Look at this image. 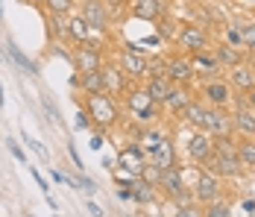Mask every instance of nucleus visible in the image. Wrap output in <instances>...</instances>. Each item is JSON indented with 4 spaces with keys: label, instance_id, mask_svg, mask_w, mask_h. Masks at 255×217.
I'll return each instance as SVG.
<instances>
[{
    "label": "nucleus",
    "instance_id": "obj_1",
    "mask_svg": "<svg viewBox=\"0 0 255 217\" xmlns=\"http://www.w3.org/2000/svg\"><path fill=\"white\" fill-rule=\"evenodd\" d=\"M205 165L217 176H238L241 168H244L241 156H238V147L232 144V138H214V153H211V159Z\"/></svg>",
    "mask_w": 255,
    "mask_h": 217
},
{
    "label": "nucleus",
    "instance_id": "obj_2",
    "mask_svg": "<svg viewBox=\"0 0 255 217\" xmlns=\"http://www.w3.org/2000/svg\"><path fill=\"white\" fill-rule=\"evenodd\" d=\"M88 115H91V121L97 123L100 129H109V126H115L118 121V106H115V100L100 91V94H88Z\"/></svg>",
    "mask_w": 255,
    "mask_h": 217
},
{
    "label": "nucleus",
    "instance_id": "obj_3",
    "mask_svg": "<svg viewBox=\"0 0 255 217\" xmlns=\"http://www.w3.org/2000/svg\"><path fill=\"white\" fill-rule=\"evenodd\" d=\"M158 188L167 194L170 200H176L179 206H185L188 200H191V194H188V188H185V173L173 165V168L161 170V182H158Z\"/></svg>",
    "mask_w": 255,
    "mask_h": 217
},
{
    "label": "nucleus",
    "instance_id": "obj_4",
    "mask_svg": "<svg viewBox=\"0 0 255 217\" xmlns=\"http://www.w3.org/2000/svg\"><path fill=\"white\" fill-rule=\"evenodd\" d=\"M127 106L132 115H138L141 121H153L155 118V100L150 97V91H129L127 94Z\"/></svg>",
    "mask_w": 255,
    "mask_h": 217
},
{
    "label": "nucleus",
    "instance_id": "obj_5",
    "mask_svg": "<svg viewBox=\"0 0 255 217\" xmlns=\"http://www.w3.org/2000/svg\"><path fill=\"white\" fill-rule=\"evenodd\" d=\"M118 165H121V170L124 173H129V176H141L144 173V150L138 144H129L121 150V156H118Z\"/></svg>",
    "mask_w": 255,
    "mask_h": 217
},
{
    "label": "nucleus",
    "instance_id": "obj_6",
    "mask_svg": "<svg viewBox=\"0 0 255 217\" xmlns=\"http://www.w3.org/2000/svg\"><path fill=\"white\" fill-rule=\"evenodd\" d=\"M194 200L203 203V206L220 200V179H217V173H200L197 188H194Z\"/></svg>",
    "mask_w": 255,
    "mask_h": 217
},
{
    "label": "nucleus",
    "instance_id": "obj_7",
    "mask_svg": "<svg viewBox=\"0 0 255 217\" xmlns=\"http://www.w3.org/2000/svg\"><path fill=\"white\" fill-rule=\"evenodd\" d=\"M188 153H191L194 162L205 165V162L211 159V153H214V135H208V132H197V135L188 141Z\"/></svg>",
    "mask_w": 255,
    "mask_h": 217
},
{
    "label": "nucleus",
    "instance_id": "obj_8",
    "mask_svg": "<svg viewBox=\"0 0 255 217\" xmlns=\"http://www.w3.org/2000/svg\"><path fill=\"white\" fill-rule=\"evenodd\" d=\"M147 153H150V165H155L158 170H167L176 165V153H173V144L167 138H161L158 144H153Z\"/></svg>",
    "mask_w": 255,
    "mask_h": 217
},
{
    "label": "nucleus",
    "instance_id": "obj_9",
    "mask_svg": "<svg viewBox=\"0 0 255 217\" xmlns=\"http://www.w3.org/2000/svg\"><path fill=\"white\" fill-rule=\"evenodd\" d=\"M121 71L138 79V76H144V73L150 71V62L138 53V47H135V44H129V50L124 53V59H121Z\"/></svg>",
    "mask_w": 255,
    "mask_h": 217
},
{
    "label": "nucleus",
    "instance_id": "obj_10",
    "mask_svg": "<svg viewBox=\"0 0 255 217\" xmlns=\"http://www.w3.org/2000/svg\"><path fill=\"white\" fill-rule=\"evenodd\" d=\"M74 62H77V71L79 73L100 71V68H103V59H100L97 44H82V47L77 50V56H74Z\"/></svg>",
    "mask_w": 255,
    "mask_h": 217
},
{
    "label": "nucleus",
    "instance_id": "obj_11",
    "mask_svg": "<svg viewBox=\"0 0 255 217\" xmlns=\"http://www.w3.org/2000/svg\"><path fill=\"white\" fill-rule=\"evenodd\" d=\"M203 94H205V100H208L211 106H217V109H223V106H229V100H232V88H229V82H220V79H211V82H205Z\"/></svg>",
    "mask_w": 255,
    "mask_h": 217
},
{
    "label": "nucleus",
    "instance_id": "obj_12",
    "mask_svg": "<svg viewBox=\"0 0 255 217\" xmlns=\"http://www.w3.org/2000/svg\"><path fill=\"white\" fill-rule=\"evenodd\" d=\"M82 18L88 21L91 29H106V26H109V12H106V6H103L100 0H85Z\"/></svg>",
    "mask_w": 255,
    "mask_h": 217
},
{
    "label": "nucleus",
    "instance_id": "obj_13",
    "mask_svg": "<svg viewBox=\"0 0 255 217\" xmlns=\"http://www.w3.org/2000/svg\"><path fill=\"white\" fill-rule=\"evenodd\" d=\"M129 200H135L138 206L153 203V200H155V185H150L144 176H135V179L129 182Z\"/></svg>",
    "mask_w": 255,
    "mask_h": 217
},
{
    "label": "nucleus",
    "instance_id": "obj_14",
    "mask_svg": "<svg viewBox=\"0 0 255 217\" xmlns=\"http://www.w3.org/2000/svg\"><path fill=\"white\" fill-rule=\"evenodd\" d=\"M179 44L188 47V50H194V53H200V50H205L208 38H205V32L200 26H185V29L179 32Z\"/></svg>",
    "mask_w": 255,
    "mask_h": 217
},
{
    "label": "nucleus",
    "instance_id": "obj_15",
    "mask_svg": "<svg viewBox=\"0 0 255 217\" xmlns=\"http://www.w3.org/2000/svg\"><path fill=\"white\" fill-rule=\"evenodd\" d=\"M191 76H194V62H188V59H182V56H176V59L167 62V79H173V82H188Z\"/></svg>",
    "mask_w": 255,
    "mask_h": 217
},
{
    "label": "nucleus",
    "instance_id": "obj_16",
    "mask_svg": "<svg viewBox=\"0 0 255 217\" xmlns=\"http://www.w3.org/2000/svg\"><path fill=\"white\" fill-rule=\"evenodd\" d=\"M182 118L191 126H197L200 132H205V126H208V109H205L203 103H188L185 112H182Z\"/></svg>",
    "mask_w": 255,
    "mask_h": 217
},
{
    "label": "nucleus",
    "instance_id": "obj_17",
    "mask_svg": "<svg viewBox=\"0 0 255 217\" xmlns=\"http://www.w3.org/2000/svg\"><path fill=\"white\" fill-rule=\"evenodd\" d=\"M147 91L153 97L155 103H167V97L173 91V85H170V79L167 76H153L150 82H147Z\"/></svg>",
    "mask_w": 255,
    "mask_h": 217
},
{
    "label": "nucleus",
    "instance_id": "obj_18",
    "mask_svg": "<svg viewBox=\"0 0 255 217\" xmlns=\"http://www.w3.org/2000/svg\"><path fill=\"white\" fill-rule=\"evenodd\" d=\"M235 129L247 138H255V112L253 109H238L235 112Z\"/></svg>",
    "mask_w": 255,
    "mask_h": 217
},
{
    "label": "nucleus",
    "instance_id": "obj_19",
    "mask_svg": "<svg viewBox=\"0 0 255 217\" xmlns=\"http://www.w3.org/2000/svg\"><path fill=\"white\" fill-rule=\"evenodd\" d=\"M164 12V0H135V15L144 21H153Z\"/></svg>",
    "mask_w": 255,
    "mask_h": 217
},
{
    "label": "nucleus",
    "instance_id": "obj_20",
    "mask_svg": "<svg viewBox=\"0 0 255 217\" xmlns=\"http://www.w3.org/2000/svg\"><path fill=\"white\" fill-rule=\"evenodd\" d=\"M103 82H106V94H121L124 88H127V82H124V71H118V68H103Z\"/></svg>",
    "mask_w": 255,
    "mask_h": 217
},
{
    "label": "nucleus",
    "instance_id": "obj_21",
    "mask_svg": "<svg viewBox=\"0 0 255 217\" xmlns=\"http://www.w3.org/2000/svg\"><path fill=\"white\" fill-rule=\"evenodd\" d=\"M229 71H232V85L235 88H244V91L255 88V71H250L247 65H235Z\"/></svg>",
    "mask_w": 255,
    "mask_h": 217
},
{
    "label": "nucleus",
    "instance_id": "obj_22",
    "mask_svg": "<svg viewBox=\"0 0 255 217\" xmlns=\"http://www.w3.org/2000/svg\"><path fill=\"white\" fill-rule=\"evenodd\" d=\"M68 32H71V38H77L79 44H88L91 41V26H88V21L82 15L68 21Z\"/></svg>",
    "mask_w": 255,
    "mask_h": 217
},
{
    "label": "nucleus",
    "instance_id": "obj_23",
    "mask_svg": "<svg viewBox=\"0 0 255 217\" xmlns=\"http://www.w3.org/2000/svg\"><path fill=\"white\" fill-rule=\"evenodd\" d=\"M79 85L85 88V94H100V91H106V82H103V68H100V71H88V73H82Z\"/></svg>",
    "mask_w": 255,
    "mask_h": 217
},
{
    "label": "nucleus",
    "instance_id": "obj_24",
    "mask_svg": "<svg viewBox=\"0 0 255 217\" xmlns=\"http://www.w3.org/2000/svg\"><path fill=\"white\" fill-rule=\"evenodd\" d=\"M6 53H9V56H12V62H15L18 68H24L26 73H32V76L38 73V68H35V62H32V59H26L24 53H21V47H18L15 41H6Z\"/></svg>",
    "mask_w": 255,
    "mask_h": 217
},
{
    "label": "nucleus",
    "instance_id": "obj_25",
    "mask_svg": "<svg viewBox=\"0 0 255 217\" xmlns=\"http://www.w3.org/2000/svg\"><path fill=\"white\" fill-rule=\"evenodd\" d=\"M188 103H191V97H188V88H185V85H176V88L170 91V97H167V103H164V106H167L170 112H176V115H182Z\"/></svg>",
    "mask_w": 255,
    "mask_h": 217
},
{
    "label": "nucleus",
    "instance_id": "obj_26",
    "mask_svg": "<svg viewBox=\"0 0 255 217\" xmlns=\"http://www.w3.org/2000/svg\"><path fill=\"white\" fill-rule=\"evenodd\" d=\"M194 65H197V68H203V73H217V68H220L217 56H208L205 50L194 53Z\"/></svg>",
    "mask_w": 255,
    "mask_h": 217
},
{
    "label": "nucleus",
    "instance_id": "obj_27",
    "mask_svg": "<svg viewBox=\"0 0 255 217\" xmlns=\"http://www.w3.org/2000/svg\"><path fill=\"white\" fill-rule=\"evenodd\" d=\"M217 62L226 68H235V65H241V53L229 44H223V47H217Z\"/></svg>",
    "mask_w": 255,
    "mask_h": 217
},
{
    "label": "nucleus",
    "instance_id": "obj_28",
    "mask_svg": "<svg viewBox=\"0 0 255 217\" xmlns=\"http://www.w3.org/2000/svg\"><path fill=\"white\" fill-rule=\"evenodd\" d=\"M238 156H241L244 168H255V141H244L238 147Z\"/></svg>",
    "mask_w": 255,
    "mask_h": 217
},
{
    "label": "nucleus",
    "instance_id": "obj_29",
    "mask_svg": "<svg viewBox=\"0 0 255 217\" xmlns=\"http://www.w3.org/2000/svg\"><path fill=\"white\" fill-rule=\"evenodd\" d=\"M205 217H232V209L226 206V203L214 200V203H208V209H205Z\"/></svg>",
    "mask_w": 255,
    "mask_h": 217
},
{
    "label": "nucleus",
    "instance_id": "obj_30",
    "mask_svg": "<svg viewBox=\"0 0 255 217\" xmlns=\"http://www.w3.org/2000/svg\"><path fill=\"white\" fill-rule=\"evenodd\" d=\"M241 35H244V44L255 50V24H250V21H241Z\"/></svg>",
    "mask_w": 255,
    "mask_h": 217
},
{
    "label": "nucleus",
    "instance_id": "obj_31",
    "mask_svg": "<svg viewBox=\"0 0 255 217\" xmlns=\"http://www.w3.org/2000/svg\"><path fill=\"white\" fill-rule=\"evenodd\" d=\"M47 6H50L53 15H68L71 6H74V0H47Z\"/></svg>",
    "mask_w": 255,
    "mask_h": 217
},
{
    "label": "nucleus",
    "instance_id": "obj_32",
    "mask_svg": "<svg viewBox=\"0 0 255 217\" xmlns=\"http://www.w3.org/2000/svg\"><path fill=\"white\" fill-rule=\"evenodd\" d=\"M226 38H229L232 47H238V44H244V35H241V24H232L226 29Z\"/></svg>",
    "mask_w": 255,
    "mask_h": 217
},
{
    "label": "nucleus",
    "instance_id": "obj_33",
    "mask_svg": "<svg viewBox=\"0 0 255 217\" xmlns=\"http://www.w3.org/2000/svg\"><path fill=\"white\" fill-rule=\"evenodd\" d=\"M6 147H9V153L21 162V165H26V156H24V150H21V144L18 141H12V138H6Z\"/></svg>",
    "mask_w": 255,
    "mask_h": 217
},
{
    "label": "nucleus",
    "instance_id": "obj_34",
    "mask_svg": "<svg viewBox=\"0 0 255 217\" xmlns=\"http://www.w3.org/2000/svg\"><path fill=\"white\" fill-rule=\"evenodd\" d=\"M77 185H79L85 194H94V191H97V182H94V179H88V176H82V173L77 176Z\"/></svg>",
    "mask_w": 255,
    "mask_h": 217
},
{
    "label": "nucleus",
    "instance_id": "obj_35",
    "mask_svg": "<svg viewBox=\"0 0 255 217\" xmlns=\"http://www.w3.org/2000/svg\"><path fill=\"white\" fill-rule=\"evenodd\" d=\"M173 217H203V212L185 203V206H179V212H176V215H173Z\"/></svg>",
    "mask_w": 255,
    "mask_h": 217
},
{
    "label": "nucleus",
    "instance_id": "obj_36",
    "mask_svg": "<svg viewBox=\"0 0 255 217\" xmlns=\"http://www.w3.org/2000/svg\"><path fill=\"white\" fill-rule=\"evenodd\" d=\"M41 106L47 109V115H50V121H56V123L62 121V118H59V109H56V106L50 103V97H44V94H41Z\"/></svg>",
    "mask_w": 255,
    "mask_h": 217
},
{
    "label": "nucleus",
    "instance_id": "obj_37",
    "mask_svg": "<svg viewBox=\"0 0 255 217\" xmlns=\"http://www.w3.org/2000/svg\"><path fill=\"white\" fill-rule=\"evenodd\" d=\"M24 141L29 147H32V150H35V153H38V156H41V159H44V162H47V150H44V147L38 144V141H35V138H29V135H24Z\"/></svg>",
    "mask_w": 255,
    "mask_h": 217
},
{
    "label": "nucleus",
    "instance_id": "obj_38",
    "mask_svg": "<svg viewBox=\"0 0 255 217\" xmlns=\"http://www.w3.org/2000/svg\"><path fill=\"white\" fill-rule=\"evenodd\" d=\"M29 173H32V179H35V185H38V188H41V191H44V194L50 191V185H47V182H44V176H41V173H38V170L32 168V170H29Z\"/></svg>",
    "mask_w": 255,
    "mask_h": 217
},
{
    "label": "nucleus",
    "instance_id": "obj_39",
    "mask_svg": "<svg viewBox=\"0 0 255 217\" xmlns=\"http://www.w3.org/2000/svg\"><path fill=\"white\" fill-rule=\"evenodd\" d=\"M150 71H153V76H167V62H155V65H150Z\"/></svg>",
    "mask_w": 255,
    "mask_h": 217
},
{
    "label": "nucleus",
    "instance_id": "obj_40",
    "mask_svg": "<svg viewBox=\"0 0 255 217\" xmlns=\"http://www.w3.org/2000/svg\"><path fill=\"white\" fill-rule=\"evenodd\" d=\"M68 153H71V162H74V168H77V170H82V159H79L77 147H74V144H68Z\"/></svg>",
    "mask_w": 255,
    "mask_h": 217
},
{
    "label": "nucleus",
    "instance_id": "obj_41",
    "mask_svg": "<svg viewBox=\"0 0 255 217\" xmlns=\"http://www.w3.org/2000/svg\"><path fill=\"white\" fill-rule=\"evenodd\" d=\"M85 209H88V215H91V217H103V209L97 206V203H91V200L85 203Z\"/></svg>",
    "mask_w": 255,
    "mask_h": 217
},
{
    "label": "nucleus",
    "instance_id": "obj_42",
    "mask_svg": "<svg viewBox=\"0 0 255 217\" xmlns=\"http://www.w3.org/2000/svg\"><path fill=\"white\" fill-rule=\"evenodd\" d=\"M77 129H88V112H79L77 115Z\"/></svg>",
    "mask_w": 255,
    "mask_h": 217
},
{
    "label": "nucleus",
    "instance_id": "obj_43",
    "mask_svg": "<svg viewBox=\"0 0 255 217\" xmlns=\"http://www.w3.org/2000/svg\"><path fill=\"white\" fill-rule=\"evenodd\" d=\"M100 144H103V138H100V135H94V138H91V147H94V150H100Z\"/></svg>",
    "mask_w": 255,
    "mask_h": 217
},
{
    "label": "nucleus",
    "instance_id": "obj_44",
    "mask_svg": "<svg viewBox=\"0 0 255 217\" xmlns=\"http://www.w3.org/2000/svg\"><path fill=\"white\" fill-rule=\"evenodd\" d=\"M247 103H250V106L255 109V88H250V97H247Z\"/></svg>",
    "mask_w": 255,
    "mask_h": 217
},
{
    "label": "nucleus",
    "instance_id": "obj_45",
    "mask_svg": "<svg viewBox=\"0 0 255 217\" xmlns=\"http://www.w3.org/2000/svg\"><path fill=\"white\" fill-rule=\"evenodd\" d=\"M0 106H3V85H0Z\"/></svg>",
    "mask_w": 255,
    "mask_h": 217
},
{
    "label": "nucleus",
    "instance_id": "obj_46",
    "mask_svg": "<svg viewBox=\"0 0 255 217\" xmlns=\"http://www.w3.org/2000/svg\"><path fill=\"white\" fill-rule=\"evenodd\" d=\"M250 217H255V209H253V212H250Z\"/></svg>",
    "mask_w": 255,
    "mask_h": 217
},
{
    "label": "nucleus",
    "instance_id": "obj_47",
    "mask_svg": "<svg viewBox=\"0 0 255 217\" xmlns=\"http://www.w3.org/2000/svg\"><path fill=\"white\" fill-rule=\"evenodd\" d=\"M0 59H3V53H0Z\"/></svg>",
    "mask_w": 255,
    "mask_h": 217
}]
</instances>
